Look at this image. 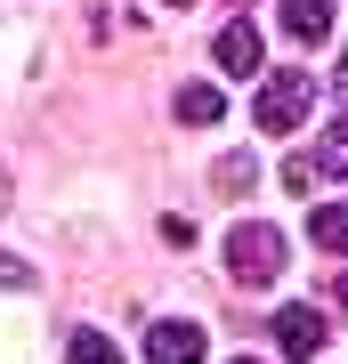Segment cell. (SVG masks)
<instances>
[{
	"mask_svg": "<svg viewBox=\"0 0 348 364\" xmlns=\"http://www.w3.org/2000/svg\"><path fill=\"white\" fill-rule=\"evenodd\" d=\"M227 267H235L243 291H268L275 275H284V235H275L268 219H243V227L227 235Z\"/></svg>",
	"mask_w": 348,
	"mask_h": 364,
	"instance_id": "6da1fadb",
	"label": "cell"
},
{
	"mask_svg": "<svg viewBox=\"0 0 348 364\" xmlns=\"http://www.w3.org/2000/svg\"><path fill=\"white\" fill-rule=\"evenodd\" d=\"M308 97H316L308 73H268V90H259L251 122H259L268 138H284V130H300V122H308Z\"/></svg>",
	"mask_w": 348,
	"mask_h": 364,
	"instance_id": "7a4b0ae2",
	"label": "cell"
},
{
	"mask_svg": "<svg viewBox=\"0 0 348 364\" xmlns=\"http://www.w3.org/2000/svg\"><path fill=\"white\" fill-rule=\"evenodd\" d=\"M275 348H284L292 364H308L316 348H324V340H332V316H324V308H300V299H292V308H275Z\"/></svg>",
	"mask_w": 348,
	"mask_h": 364,
	"instance_id": "3957f363",
	"label": "cell"
},
{
	"mask_svg": "<svg viewBox=\"0 0 348 364\" xmlns=\"http://www.w3.org/2000/svg\"><path fill=\"white\" fill-rule=\"evenodd\" d=\"M146 364H211V340H203V324H186V316L154 324V332H146Z\"/></svg>",
	"mask_w": 348,
	"mask_h": 364,
	"instance_id": "277c9868",
	"label": "cell"
},
{
	"mask_svg": "<svg viewBox=\"0 0 348 364\" xmlns=\"http://www.w3.org/2000/svg\"><path fill=\"white\" fill-rule=\"evenodd\" d=\"M284 33L300 49H324L332 41V0H284Z\"/></svg>",
	"mask_w": 348,
	"mask_h": 364,
	"instance_id": "5b68a950",
	"label": "cell"
},
{
	"mask_svg": "<svg viewBox=\"0 0 348 364\" xmlns=\"http://www.w3.org/2000/svg\"><path fill=\"white\" fill-rule=\"evenodd\" d=\"M211 57H219L235 81H251V73H259V33H251V25H227L219 41H211Z\"/></svg>",
	"mask_w": 348,
	"mask_h": 364,
	"instance_id": "8992f818",
	"label": "cell"
},
{
	"mask_svg": "<svg viewBox=\"0 0 348 364\" xmlns=\"http://www.w3.org/2000/svg\"><path fill=\"white\" fill-rule=\"evenodd\" d=\"M308 243H316V251H332V259H348V203L308 210Z\"/></svg>",
	"mask_w": 348,
	"mask_h": 364,
	"instance_id": "52a82bcc",
	"label": "cell"
},
{
	"mask_svg": "<svg viewBox=\"0 0 348 364\" xmlns=\"http://www.w3.org/2000/svg\"><path fill=\"white\" fill-rule=\"evenodd\" d=\"M219 114H227V97L211 90V81H186V90H179V122H186V130H211Z\"/></svg>",
	"mask_w": 348,
	"mask_h": 364,
	"instance_id": "ba28073f",
	"label": "cell"
},
{
	"mask_svg": "<svg viewBox=\"0 0 348 364\" xmlns=\"http://www.w3.org/2000/svg\"><path fill=\"white\" fill-rule=\"evenodd\" d=\"M308 154H316V170H324V178H348V122H332V130H324Z\"/></svg>",
	"mask_w": 348,
	"mask_h": 364,
	"instance_id": "9c48e42d",
	"label": "cell"
},
{
	"mask_svg": "<svg viewBox=\"0 0 348 364\" xmlns=\"http://www.w3.org/2000/svg\"><path fill=\"white\" fill-rule=\"evenodd\" d=\"M65 364H122V348L105 332H73V340H65Z\"/></svg>",
	"mask_w": 348,
	"mask_h": 364,
	"instance_id": "30bf717a",
	"label": "cell"
},
{
	"mask_svg": "<svg viewBox=\"0 0 348 364\" xmlns=\"http://www.w3.org/2000/svg\"><path fill=\"white\" fill-rule=\"evenodd\" d=\"M316 178H324V170H316V154H308V146H300V154L284 162V186H292V195H308Z\"/></svg>",
	"mask_w": 348,
	"mask_h": 364,
	"instance_id": "8fae6325",
	"label": "cell"
},
{
	"mask_svg": "<svg viewBox=\"0 0 348 364\" xmlns=\"http://www.w3.org/2000/svg\"><path fill=\"white\" fill-rule=\"evenodd\" d=\"M251 178H259V170H251V154H227V162H219V186H227V195H235V186L251 195Z\"/></svg>",
	"mask_w": 348,
	"mask_h": 364,
	"instance_id": "7c38bea8",
	"label": "cell"
},
{
	"mask_svg": "<svg viewBox=\"0 0 348 364\" xmlns=\"http://www.w3.org/2000/svg\"><path fill=\"white\" fill-rule=\"evenodd\" d=\"M25 284H33V267L16 259V251H0V291H25Z\"/></svg>",
	"mask_w": 348,
	"mask_h": 364,
	"instance_id": "4fadbf2b",
	"label": "cell"
},
{
	"mask_svg": "<svg viewBox=\"0 0 348 364\" xmlns=\"http://www.w3.org/2000/svg\"><path fill=\"white\" fill-rule=\"evenodd\" d=\"M332 308H340V316H348V275H332Z\"/></svg>",
	"mask_w": 348,
	"mask_h": 364,
	"instance_id": "5bb4252c",
	"label": "cell"
},
{
	"mask_svg": "<svg viewBox=\"0 0 348 364\" xmlns=\"http://www.w3.org/2000/svg\"><path fill=\"white\" fill-rule=\"evenodd\" d=\"M332 90H340V97H348V65H340V73H332Z\"/></svg>",
	"mask_w": 348,
	"mask_h": 364,
	"instance_id": "9a60e30c",
	"label": "cell"
},
{
	"mask_svg": "<svg viewBox=\"0 0 348 364\" xmlns=\"http://www.w3.org/2000/svg\"><path fill=\"white\" fill-rule=\"evenodd\" d=\"M235 364H259V356H235Z\"/></svg>",
	"mask_w": 348,
	"mask_h": 364,
	"instance_id": "2e32d148",
	"label": "cell"
},
{
	"mask_svg": "<svg viewBox=\"0 0 348 364\" xmlns=\"http://www.w3.org/2000/svg\"><path fill=\"white\" fill-rule=\"evenodd\" d=\"M170 9H186V0H170Z\"/></svg>",
	"mask_w": 348,
	"mask_h": 364,
	"instance_id": "e0dca14e",
	"label": "cell"
},
{
	"mask_svg": "<svg viewBox=\"0 0 348 364\" xmlns=\"http://www.w3.org/2000/svg\"><path fill=\"white\" fill-rule=\"evenodd\" d=\"M235 9H243V0H235Z\"/></svg>",
	"mask_w": 348,
	"mask_h": 364,
	"instance_id": "ac0fdd59",
	"label": "cell"
}]
</instances>
